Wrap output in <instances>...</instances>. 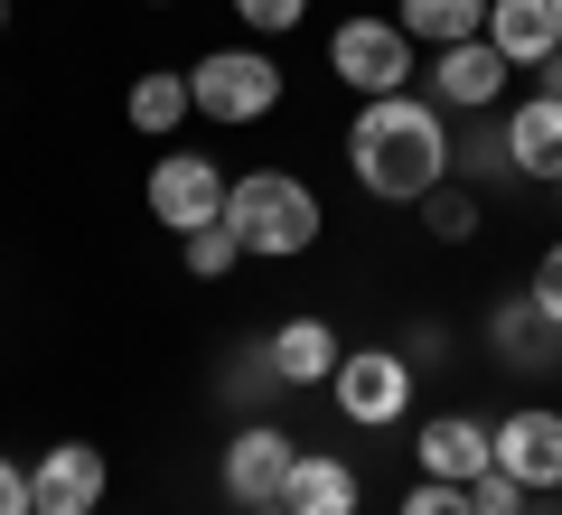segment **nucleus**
Returning a JSON list of instances; mask_svg holds the SVG:
<instances>
[{
	"label": "nucleus",
	"instance_id": "11",
	"mask_svg": "<svg viewBox=\"0 0 562 515\" xmlns=\"http://www.w3.org/2000/svg\"><path fill=\"white\" fill-rule=\"evenodd\" d=\"M262 357H272V376H281V394H301V384H328L338 376V328L328 318H281L272 337H262Z\"/></svg>",
	"mask_w": 562,
	"mask_h": 515
},
{
	"label": "nucleus",
	"instance_id": "8",
	"mask_svg": "<svg viewBox=\"0 0 562 515\" xmlns=\"http://www.w3.org/2000/svg\"><path fill=\"white\" fill-rule=\"evenodd\" d=\"M291 459H301V440L281 432V422H244L235 440H225L216 478L235 506H281V488H291Z\"/></svg>",
	"mask_w": 562,
	"mask_h": 515
},
{
	"label": "nucleus",
	"instance_id": "31",
	"mask_svg": "<svg viewBox=\"0 0 562 515\" xmlns=\"http://www.w3.org/2000/svg\"><path fill=\"white\" fill-rule=\"evenodd\" d=\"M543 515H553V506H543Z\"/></svg>",
	"mask_w": 562,
	"mask_h": 515
},
{
	"label": "nucleus",
	"instance_id": "9",
	"mask_svg": "<svg viewBox=\"0 0 562 515\" xmlns=\"http://www.w3.org/2000/svg\"><path fill=\"white\" fill-rule=\"evenodd\" d=\"M103 488H113V469H103L94 440H57V450H38V469H29V515H94Z\"/></svg>",
	"mask_w": 562,
	"mask_h": 515
},
{
	"label": "nucleus",
	"instance_id": "21",
	"mask_svg": "<svg viewBox=\"0 0 562 515\" xmlns=\"http://www.w3.org/2000/svg\"><path fill=\"white\" fill-rule=\"evenodd\" d=\"M235 20L254 29V38H291V29L310 20V0H235Z\"/></svg>",
	"mask_w": 562,
	"mask_h": 515
},
{
	"label": "nucleus",
	"instance_id": "24",
	"mask_svg": "<svg viewBox=\"0 0 562 515\" xmlns=\"http://www.w3.org/2000/svg\"><path fill=\"white\" fill-rule=\"evenodd\" d=\"M394 515H469V488H450V478H422V488L403 496Z\"/></svg>",
	"mask_w": 562,
	"mask_h": 515
},
{
	"label": "nucleus",
	"instance_id": "16",
	"mask_svg": "<svg viewBox=\"0 0 562 515\" xmlns=\"http://www.w3.org/2000/svg\"><path fill=\"white\" fill-rule=\"evenodd\" d=\"M122 113H132V132L169 141L188 113H198V94H188V66H150V76H132V94H122Z\"/></svg>",
	"mask_w": 562,
	"mask_h": 515
},
{
	"label": "nucleus",
	"instance_id": "28",
	"mask_svg": "<svg viewBox=\"0 0 562 515\" xmlns=\"http://www.w3.org/2000/svg\"><path fill=\"white\" fill-rule=\"evenodd\" d=\"M235 515H291V506H235Z\"/></svg>",
	"mask_w": 562,
	"mask_h": 515
},
{
	"label": "nucleus",
	"instance_id": "14",
	"mask_svg": "<svg viewBox=\"0 0 562 515\" xmlns=\"http://www.w3.org/2000/svg\"><path fill=\"white\" fill-rule=\"evenodd\" d=\"M506 169L562 188V103L553 94H525L516 113H506Z\"/></svg>",
	"mask_w": 562,
	"mask_h": 515
},
{
	"label": "nucleus",
	"instance_id": "26",
	"mask_svg": "<svg viewBox=\"0 0 562 515\" xmlns=\"http://www.w3.org/2000/svg\"><path fill=\"white\" fill-rule=\"evenodd\" d=\"M0 515H29V469L0 450Z\"/></svg>",
	"mask_w": 562,
	"mask_h": 515
},
{
	"label": "nucleus",
	"instance_id": "18",
	"mask_svg": "<svg viewBox=\"0 0 562 515\" xmlns=\"http://www.w3.org/2000/svg\"><path fill=\"white\" fill-rule=\"evenodd\" d=\"M179 262H188V272H198V281H225V272H235V262H244V235H235V225H198V235H179Z\"/></svg>",
	"mask_w": 562,
	"mask_h": 515
},
{
	"label": "nucleus",
	"instance_id": "30",
	"mask_svg": "<svg viewBox=\"0 0 562 515\" xmlns=\"http://www.w3.org/2000/svg\"><path fill=\"white\" fill-rule=\"evenodd\" d=\"M150 10H169V0H150Z\"/></svg>",
	"mask_w": 562,
	"mask_h": 515
},
{
	"label": "nucleus",
	"instance_id": "13",
	"mask_svg": "<svg viewBox=\"0 0 562 515\" xmlns=\"http://www.w3.org/2000/svg\"><path fill=\"white\" fill-rule=\"evenodd\" d=\"M487 47H497L506 66H535L562 47V0H487Z\"/></svg>",
	"mask_w": 562,
	"mask_h": 515
},
{
	"label": "nucleus",
	"instance_id": "6",
	"mask_svg": "<svg viewBox=\"0 0 562 515\" xmlns=\"http://www.w3.org/2000/svg\"><path fill=\"white\" fill-rule=\"evenodd\" d=\"M140 198H150V216H160L169 235H198V225L225 216V169H216L206 150H160Z\"/></svg>",
	"mask_w": 562,
	"mask_h": 515
},
{
	"label": "nucleus",
	"instance_id": "5",
	"mask_svg": "<svg viewBox=\"0 0 562 515\" xmlns=\"http://www.w3.org/2000/svg\"><path fill=\"white\" fill-rule=\"evenodd\" d=\"M328 394H338V413L357 432H384V422L413 413V366H403V347H357V357H338Z\"/></svg>",
	"mask_w": 562,
	"mask_h": 515
},
{
	"label": "nucleus",
	"instance_id": "3",
	"mask_svg": "<svg viewBox=\"0 0 562 515\" xmlns=\"http://www.w3.org/2000/svg\"><path fill=\"white\" fill-rule=\"evenodd\" d=\"M188 94H198L206 122H262L281 103V57H262V47H206L198 66H188Z\"/></svg>",
	"mask_w": 562,
	"mask_h": 515
},
{
	"label": "nucleus",
	"instance_id": "12",
	"mask_svg": "<svg viewBox=\"0 0 562 515\" xmlns=\"http://www.w3.org/2000/svg\"><path fill=\"white\" fill-rule=\"evenodd\" d=\"M413 459H422V478L469 488V478L487 469V422H479V413H431V422L413 432Z\"/></svg>",
	"mask_w": 562,
	"mask_h": 515
},
{
	"label": "nucleus",
	"instance_id": "25",
	"mask_svg": "<svg viewBox=\"0 0 562 515\" xmlns=\"http://www.w3.org/2000/svg\"><path fill=\"white\" fill-rule=\"evenodd\" d=\"M394 347H403V366H441V357H450V337L431 328V318H413V328H403Z\"/></svg>",
	"mask_w": 562,
	"mask_h": 515
},
{
	"label": "nucleus",
	"instance_id": "27",
	"mask_svg": "<svg viewBox=\"0 0 562 515\" xmlns=\"http://www.w3.org/2000/svg\"><path fill=\"white\" fill-rule=\"evenodd\" d=\"M535 94H553V103H562V47H553V57H535Z\"/></svg>",
	"mask_w": 562,
	"mask_h": 515
},
{
	"label": "nucleus",
	"instance_id": "10",
	"mask_svg": "<svg viewBox=\"0 0 562 515\" xmlns=\"http://www.w3.org/2000/svg\"><path fill=\"white\" fill-rule=\"evenodd\" d=\"M506 76H516V66L487 38L431 47V103H441V113H487V103H506Z\"/></svg>",
	"mask_w": 562,
	"mask_h": 515
},
{
	"label": "nucleus",
	"instance_id": "19",
	"mask_svg": "<svg viewBox=\"0 0 562 515\" xmlns=\"http://www.w3.org/2000/svg\"><path fill=\"white\" fill-rule=\"evenodd\" d=\"M422 225H431V244H469L479 235V198H469L460 179H441L431 198H422Z\"/></svg>",
	"mask_w": 562,
	"mask_h": 515
},
{
	"label": "nucleus",
	"instance_id": "15",
	"mask_svg": "<svg viewBox=\"0 0 562 515\" xmlns=\"http://www.w3.org/2000/svg\"><path fill=\"white\" fill-rule=\"evenodd\" d=\"M281 506H291V515H357V469L328 459V450H301V459H291Z\"/></svg>",
	"mask_w": 562,
	"mask_h": 515
},
{
	"label": "nucleus",
	"instance_id": "2",
	"mask_svg": "<svg viewBox=\"0 0 562 515\" xmlns=\"http://www.w3.org/2000/svg\"><path fill=\"white\" fill-rule=\"evenodd\" d=\"M225 225L244 235V254L262 262H291L319 244V188L291 179V169H244V179H225Z\"/></svg>",
	"mask_w": 562,
	"mask_h": 515
},
{
	"label": "nucleus",
	"instance_id": "1",
	"mask_svg": "<svg viewBox=\"0 0 562 515\" xmlns=\"http://www.w3.org/2000/svg\"><path fill=\"white\" fill-rule=\"evenodd\" d=\"M347 169H357L366 198L422 206L450 169H460V150H450V113H441V103H422L413 85H403V94L357 103V122H347Z\"/></svg>",
	"mask_w": 562,
	"mask_h": 515
},
{
	"label": "nucleus",
	"instance_id": "23",
	"mask_svg": "<svg viewBox=\"0 0 562 515\" xmlns=\"http://www.w3.org/2000/svg\"><path fill=\"white\" fill-rule=\"evenodd\" d=\"M497 347H553V328L535 318V300H506L497 310Z\"/></svg>",
	"mask_w": 562,
	"mask_h": 515
},
{
	"label": "nucleus",
	"instance_id": "17",
	"mask_svg": "<svg viewBox=\"0 0 562 515\" xmlns=\"http://www.w3.org/2000/svg\"><path fill=\"white\" fill-rule=\"evenodd\" d=\"M394 29L413 47H460L487 29V0H394Z\"/></svg>",
	"mask_w": 562,
	"mask_h": 515
},
{
	"label": "nucleus",
	"instance_id": "22",
	"mask_svg": "<svg viewBox=\"0 0 562 515\" xmlns=\"http://www.w3.org/2000/svg\"><path fill=\"white\" fill-rule=\"evenodd\" d=\"M525 300H535V318L562 337V244H543V262H535V291H525Z\"/></svg>",
	"mask_w": 562,
	"mask_h": 515
},
{
	"label": "nucleus",
	"instance_id": "29",
	"mask_svg": "<svg viewBox=\"0 0 562 515\" xmlns=\"http://www.w3.org/2000/svg\"><path fill=\"white\" fill-rule=\"evenodd\" d=\"M0 29H10V0H0Z\"/></svg>",
	"mask_w": 562,
	"mask_h": 515
},
{
	"label": "nucleus",
	"instance_id": "20",
	"mask_svg": "<svg viewBox=\"0 0 562 515\" xmlns=\"http://www.w3.org/2000/svg\"><path fill=\"white\" fill-rule=\"evenodd\" d=\"M469 515H535V488H516V478L487 459V469L469 478Z\"/></svg>",
	"mask_w": 562,
	"mask_h": 515
},
{
	"label": "nucleus",
	"instance_id": "4",
	"mask_svg": "<svg viewBox=\"0 0 562 515\" xmlns=\"http://www.w3.org/2000/svg\"><path fill=\"white\" fill-rule=\"evenodd\" d=\"M413 57H422V47L403 38L394 20H338V29H328V76H338L347 94H366V103L403 94V85H413Z\"/></svg>",
	"mask_w": 562,
	"mask_h": 515
},
{
	"label": "nucleus",
	"instance_id": "7",
	"mask_svg": "<svg viewBox=\"0 0 562 515\" xmlns=\"http://www.w3.org/2000/svg\"><path fill=\"white\" fill-rule=\"evenodd\" d=\"M487 459H497L516 488H562V413L553 403H516L506 422H487Z\"/></svg>",
	"mask_w": 562,
	"mask_h": 515
}]
</instances>
